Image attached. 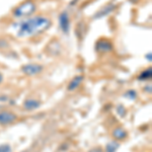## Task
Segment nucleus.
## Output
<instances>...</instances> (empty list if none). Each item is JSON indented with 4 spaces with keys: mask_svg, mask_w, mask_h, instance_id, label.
Listing matches in <instances>:
<instances>
[{
    "mask_svg": "<svg viewBox=\"0 0 152 152\" xmlns=\"http://www.w3.org/2000/svg\"><path fill=\"white\" fill-rule=\"evenodd\" d=\"M2 80H3V75H2L1 73H0V83L2 82Z\"/></svg>",
    "mask_w": 152,
    "mask_h": 152,
    "instance_id": "a211bd4d",
    "label": "nucleus"
},
{
    "mask_svg": "<svg viewBox=\"0 0 152 152\" xmlns=\"http://www.w3.org/2000/svg\"><path fill=\"white\" fill-rule=\"evenodd\" d=\"M151 77H152V69H151V67H149V68H147V69L143 70L140 74H139L138 79L139 80H148V79H150Z\"/></svg>",
    "mask_w": 152,
    "mask_h": 152,
    "instance_id": "9b49d317",
    "label": "nucleus"
},
{
    "mask_svg": "<svg viewBox=\"0 0 152 152\" xmlns=\"http://www.w3.org/2000/svg\"><path fill=\"white\" fill-rule=\"evenodd\" d=\"M124 97H126V99H128L130 100H134V99H136V97H137V92L132 89L128 90V91L124 94Z\"/></svg>",
    "mask_w": 152,
    "mask_h": 152,
    "instance_id": "ddd939ff",
    "label": "nucleus"
},
{
    "mask_svg": "<svg viewBox=\"0 0 152 152\" xmlns=\"http://www.w3.org/2000/svg\"><path fill=\"white\" fill-rule=\"evenodd\" d=\"M58 23H59V26H60V29L63 31L64 34H69L70 31V18L69 14H68L67 11H62L58 16Z\"/></svg>",
    "mask_w": 152,
    "mask_h": 152,
    "instance_id": "20e7f679",
    "label": "nucleus"
},
{
    "mask_svg": "<svg viewBox=\"0 0 152 152\" xmlns=\"http://www.w3.org/2000/svg\"><path fill=\"white\" fill-rule=\"evenodd\" d=\"M41 107V102L35 99H26L23 102V107L26 111H35Z\"/></svg>",
    "mask_w": 152,
    "mask_h": 152,
    "instance_id": "0eeeda50",
    "label": "nucleus"
},
{
    "mask_svg": "<svg viewBox=\"0 0 152 152\" xmlns=\"http://www.w3.org/2000/svg\"><path fill=\"white\" fill-rule=\"evenodd\" d=\"M51 26L50 18L43 15H36L34 18L24 19L19 23L18 31V37H31L47 31Z\"/></svg>",
    "mask_w": 152,
    "mask_h": 152,
    "instance_id": "f257e3e1",
    "label": "nucleus"
},
{
    "mask_svg": "<svg viewBox=\"0 0 152 152\" xmlns=\"http://www.w3.org/2000/svg\"><path fill=\"white\" fill-rule=\"evenodd\" d=\"M23 152H26V151H23Z\"/></svg>",
    "mask_w": 152,
    "mask_h": 152,
    "instance_id": "aec40b11",
    "label": "nucleus"
},
{
    "mask_svg": "<svg viewBox=\"0 0 152 152\" xmlns=\"http://www.w3.org/2000/svg\"><path fill=\"white\" fill-rule=\"evenodd\" d=\"M113 50H114L113 43L105 38L99 39V40L96 42V44H95V51H96L97 53L104 54V53L112 52Z\"/></svg>",
    "mask_w": 152,
    "mask_h": 152,
    "instance_id": "7ed1b4c3",
    "label": "nucleus"
},
{
    "mask_svg": "<svg viewBox=\"0 0 152 152\" xmlns=\"http://www.w3.org/2000/svg\"><path fill=\"white\" fill-rule=\"evenodd\" d=\"M146 58L148 59V61H151V53H149L148 55H146Z\"/></svg>",
    "mask_w": 152,
    "mask_h": 152,
    "instance_id": "f3484780",
    "label": "nucleus"
},
{
    "mask_svg": "<svg viewBox=\"0 0 152 152\" xmlns=\"http://www.w3.org/2000/svg\"><path fill=\"white\" fill-rule=\"evenodd\" d=\"M145 90H148L149 94H150V92H151V85H149V86H146L145 87Z\"/></svg>",
    "mask_w": 152,
    "mask_h": 152,
    "instance_id": "dca6fc26",
    "label": "nucleus"
},
{
    "mask_svg": "<svg viewBox=\"0 0 152 152\" xmlns=\"http://www.w3.org/2000/svg\"><path fill=\"white\" fill-rule=\"evenodd\" d=\"M44 67L41 64H37V63H29V64H26L21 67V71L23 74L28 76H35L38 75L43 71Z\"/></svg>",
    "mask_w": 152,
    "mask_h": 152,
    "instance_id": "39448f33",
    "label": "nucleus"
},
{
    "mask_svg": "<svg viewBox=\"0 0 152 152\" xmlns=\"http://www.w3.org/2000/svg\"><path fill=\"white\" fill-rule=\"evenodd\" d=\"M18 117L11 112H1L0 113V125H9L16 121Z\"/></svg>",
    "mask_w": 152,
    "mask_h": 152,
    "instance_id": "423d86ee",
    "label": "nucleus"
},
{
    "mask_svg": "<svg viewBox=\"0 0 152 152\" xmlns=\"http://www.w3.org/2000/svg\"><path fill=\"white\" fill-rule=\"evenodd\" d=\"M36 3L33 0H26L16 6L12 11L14 18H24V16H29L36 11Z\"/></svg>",
    "mask_w": 152,
    "mask_h": 152,
    "instance_id": "f03ea898",
    "label": "nucleus"
},
{
    "mask_svg": "<svg viewBox=\"0 0 152 152\" xmlns=\"http://www.w3.org/2000/svg\"><path fill=\"white\" fill-rule=\"evenodd\" d=\"M116 8V6H115V4L113 3H110L107 4V5H105L102 7L100 10H99L96 12V14L94 15V18H104V16L107 15V14H110L111 12L114 11V9Z\"/></svg>",
    "mask_w": 152,
    "mask_h": 152,
    "instance_id": "6e6552de",
    "label": "nucleus"
},
{
    "mask_svg": "<svg viewBox=\"0 0 152 152\" xmlns=\"http://www.w3.org/2000/svg\"><path fill=\"white\" fill-rule=\"evenodd\" d=\"M117 113L120 117H125L126 116V110H125V107L123 104H119L117 107Z\"/></svg>",
    "mask_w": 152,
    "mask_h": 152,
    "instance_id": "4468645a",
    "label": "nucleus"
},
{
    "mask_svg": "<svg viewBox=\"0 0 152 152\" xmlns=\"http://www.w3.org/2000/svg\"><path fill=\"white\" fill-rule=\"evenodd\" d=\"M83 80H84V76H83V75L75 76V77L69 82V84H68V86H67V89L69 90V91L75 90L76 88H77L80 84H81V82L83 81Z\"/></svg>",
    "mask_w": 152,
    "mask_h": 152,
    "instance_id": "1a4fd4ad",
    "label": "nucleus"
},
{
    "mask_svg": "<svg viewBox=\"0 0 152 152\" xmlns=\"http://www.w3.org/2000/svg\"><path fill=\"white\" fill-rule=\"evenodd\" d=\"M0 152H11V147L8 144H1L0 145Z\"/></svg>",
    "mask_w": 152,
    "mask_h": 152,
    "instance_id": "2eb2a0df",
    "label": "nucleus"
},
{
    "mask_svg": "<svg viewBox=\"0 0 152 152\" xmlns=\"http://www.w3.org/2000/svg\"><path fill=\"white\" fill-rule=\"evenodd\" d=\"M127 132L126 130L123 128H116L113 131V137H114L116 140H123L127 137Z\"/></svg>",
    "mask_w": 152,
    "mask_h": 152,
    "instance_id": "9d476101",
    "label": "nucleus"
},
{
    "mask_svg": "<svg viewBox=\"0 0 152 152\" xmlns=\"http://www.w3.org/2000/svg\"><path fill=\"white\" fill-rule=\"evenodd\" d=\"M119 143H117L116 141L110 142L107 145V152H116L117 148H119Z\"/></svg>",
    "mask_w": 152,
    "mask_h": 152,
    "instance_id": "f8f14e48",
    "label": "nucleus"
},
{
    "mask_svg": "<svg viewBox=\"0 0 152 152\" xmlns=\"http://www.w3.org/2000/svg\"><path fill=\"white\" fill-rule=\"evenodd\" d=\"M91 152H100V150H99V149H94V150H91Z\"/></svg>",
    "mask_w": 152,
    "mask_h": 152,
    "instance_id": "6ab92c4d",
    "label": "nucleus"
}]
</instances>
